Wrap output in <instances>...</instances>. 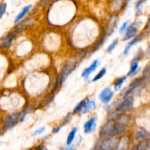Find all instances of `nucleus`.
Segmentation results:
<instances>
[{"label":"nucleus","instance_id":"obj_27","mask_svg":"<svg viewBox=\"0 0 150 150\" xmlns=\"http://www.w3.org/2000/svg\"><path fill=\"white\" fill-rule=\"evenodd\" d=\"M45 130V127H39V128L37 129L35 131H34L33 133H32V136H38V135L39 134H41V133H43L44 131Z\"/></svg>","mask_w":150,"mask_h":150},{"label":"nucleus","instance_id":"obj_20","mask_svg":"<svg viewBox=\"0 0 150 150\" xmlns=\"http://www.w3.org/2000/svg\"><path fill=\"white\" fill-rule=\"evenodd\" d=\"M105 73H106V69H105V67H103V68L101 69V70H100L99 73H98V74H97L95 77H94V79H92V81L93 82L98 81V80H100V79H102V78L105 76Z\"/></svg>","mask_w":150,"mask_h":150},{"label":"nucleus","instance_id":"obj_1","mask_svg":"<svg viewBox=\"0 0 150 150\" xmlns=\"http://www.w3.org/2000/svg\"><path fill=\"white\" fill-rule=\"evenodd\" d=\"M21 119V114L19 112H15L6 116L3 118L2 122L4 127L6 129L13 128L15 125L18 123V120Z\"/></svg>","mask_w":150,"mask_h":150},{"label":"nucleus","instance_id":"obj_16","mask_svg":"<svg viewBox=\"0 0 150 150\" xmlns=\"http://www.w3.org/2000/svg\"><path fill=\"white\" fill-rule=\"evenodd\" d=\"M31 8H32V5H31V4H29V5H27V6H26V7H23V10H22L19 13V14L16 17V18H15V20H14V23H18L19 21L21 20V19L24 17L25 15H26V13H27L30 10Z\"/></svg>","mask_w":150,"mask_h":150},{"label":"nucleus","instance_id":"obj_18","mask_svg":"<svg viewBox=\"0 0 150 150\" xmlns=\"http://www.w3.org/2000/svg\"><path fill=\"white\" fill-rule=\"evenodd\" d=\"M126 79L127 78L125 77V76H122V77L120 78V79H117V80L115 81V83H114V89H115L116 91H119L120 89L122 88V86L123 83H125V81H126Z\"/></svg>","mask_w":150,"mask_h":150},{"label":"nucleus","instance_id":"obj_35","mask_svg":"<svg viewBox=\"0 0 150 150\" xmlns=\"http://www.w3.org/2000/svg\"><path fill=\"white\" fill-rule=\"evenodd\" d=\"M149 26L150 28V17H149Z\"/></svg>","mask_w":150,"mask_h":150},{"label":"nucleus","instance_id":"obj_23","mask_svg":"<svg viewBox=\"0 0 150 150\" xmlns=\"http://www.w3.org/2000/svg\"><path fill=\"white\" fill-rule=\"evenodd\" d=\"M7 10V4L6 3H1L0 4V19L3 17Z\"/></svg>","mask_w":150,"mask_h":150},{"label":"nucleus","instance_id":"obj_25","mask_svg":"<svg viewBox=\"0 0 150 150\" xmlns=\"http://www.w3.org/2000/svg\"><path fill=\"white\" fill-rule=\"evenodd\" d=\"M148 142H143L137 146V150H146L148 147Z\"/></svg>","mask_w":150,"mask_h":150},{"label":"nucleus","instance_id":"obj_29","mask_svg":"<svg viewBox=\"0 0 150 150\" xmlns=\"http://www.w3.org/2000/svg\"><path fill=\"white\" fill-rule=\"evenodd\" d=\"M64 125L62 124V125H60L57 126V127H54V130H53V133H54V134H56V133H58L60 131V130H61V129H62V127Z\"/></svg>","mask_w":150,"mask_h":150},{"label":"nucleus","instance_id":"obj_8","mask_svg":"<svg viewBox=\"0 0 150 150\" xmlns=\"http://www.w3.org/2000/svg\"><path fill=\"white\" fill-rule=\"evenodd\" d=\"M95 128H96V117H95L89 119L83 125V131L86 134L94 132Z\"/></svg>","mask_w":150,"mask_h":150},{"label":"nucleus","instance_id":"obj_5","mask_svg":"<svg viewBox=\"0 0 150 150\" xmlns=\"http://www.w3.org/2000/svg\"><path fill=\"white\" fill-rule=\"evenodd\" d=\"M114 122H108L106 124L104 125L101 128L100 132V136L102 138L111 137V133H112L113 128L114 126Z\"/></svg>","mask_w":150,"mask_h":150},{"label":"nucleus","instance_id":"obj_17","mask_svg":"<svg viewBox=\"0 0 150 150\" xmlns=\"http://www.w3.org/2000/svg\"><path fill=\"white\" fill-rule=\"evenodd\" d=\"M77 127H74V128H73L71 130V131L69 133L68 136H67V146H69V145L72 144V143H73V140H74L75 139V136H76V133H77Z\"/></svg>","mask_w":150,"mask_h":150},{"label":"nucleus","instance_id":"obj_31","mask_svg":"<svg viewBox=\"0 0 150 150\" xmlns=\"http://www.w3.org/2000/svg\"><path fill=\"white\" fill-rule=\"evenodd\" d=\"M35 150H48L46 146H43V145H39V146H36Z\"/></svg>","mask_w":150,"mask_h":150},{"label":"nucleus","instance_id":"obj_6","mask_svg":"<svg viewBox=\"0 0 150 150\" xmlns=\"http://www.w3.org/2000/svg\"><path fill=\"white\" fill-rule=\"evenodd\" d=\"M16 35V32L15 31H13V32L9 33L7 35H6L1 40V42H0V48H4V49H7V48H10Z\"/></svg>","mask_w":150,"mask_h":150},{"label":"nucleus","instance_id":"obj_32","mask_svg":"<svg viewBox=\"0 0 150 150\" xmlns=\"http://www.w3.org/2000/svg\"><path fill=\"white\" fill-rule=\"evenodd\" d=\"M75 147H76L75 145L70 144L69 146H67L66 147H64L62 150H75Z\"/></svg>","mask_w":150,"mask_h":150},{"label":"nucleus","instance_id":"obj_21","mask_svg":"<svg viewBox=\"0 0 150 150\" xmlns=\"http://www.w3.org/2000/svg\"><path fill=\"white\" fill-rule=\"evenodd\" d=\"M120 115H121V114H120V112H118V111L111 113L108 117V122H114L115 120H118L119 117H120Z\"/></svg>","mask_w":150,"mask_h":150},{"label":"nucleus","instance_id":"obj_24","mask_svg":"<svg viewBox=\"0 0 150 150\" xmlns=\"http://www.w3.org/2000/svg\"><path fill=\"white\" fill-rule=\"evenodd\" d=\"M128 25H129V21H125L123 23V24L122 25L121 27H120V30H119V32H120V34H123L124 32H125L126 29H127V28L128 27Z\"/></svg>","mask_w":150,"mask_h":150},{"label":"nucleus","instance_id":"obj_3","mask_svg":"<svg viewBox=\"0 0 150 150\" xmlns=\"http://www.w3.org/2000/svg\"><path fill=\"white\" fill-rule=\"evenodd\" d=\"M76 64H77V62H76V61L69 62L67 64H64V67H63L62 69V71L61 74L59 75L61 83H62L63 82L67 79V78L68 77L69 75L74 70V69L76 68Z\"/></svg>","mask_w":150,"mask_h":150},{"label":"nucleus","instance_id":"obj_28","mask_svg":"<svg viewBox=\"0 0 150 150\" xmlns=\"http://www.w3.org/2000/svg\"><path fill=\"white\" fill-rule=\"evenodd\" d=\"M146 1V0H139V1L137 2L136 4V10L138 12H140L141 10H142V4H144V2Z\"/></svg>","mask_w":150,"mask_h":150},{"label":"nucleus","instance_id":"obj_15","mask_svg":"<svg viewBox=\"0 0 150 150\" xmlns=\"http://www.w3.org/2000/svg\"><path fill=\"white\" fill-rule=\"evenodd\" d=\"M138 71H139V62L137 59H134L132 61L131 64H130V69L127 73V76H133L138 73Z\"/></svg>","mask_w":150,"mask_h":150},{"label":"nucleus","instance_id":"obj_33","mask_svg":"<svg viewBox=\"0 0 150 150\" xmlns=\"http://www.w3.org/2000/svg\"><path fill=\"white\" fill-rule=\"evenodd\" d=\"M147 56H150V45L147 49Z\"/></svg>","mask_w":150,"mask_h":150},{"label":"nucleus","instance_id":"obj_4","mask_svg":"<svg viewBox=\"0 0 150 150\" xmlns=\"http://www.w3.org/2000/svg\"><path fill=\"white\" fill-rule=\"evenodd\" d=\"M139 27V25L137 22L132 23L131 25L128 26V27L127 28V29L125 31V35L123 40L127 41L130 40L131 38H133L136 35V33H137Z\"/></svg>","mask_w":150,"mask_h":150},{"label":"nucleus","instance_id":"obj_12","mask_svg":"<svg viewBox=\"0 0 150 150\" xmlns=\"http://www.w3.org/2000/svg\"><path fill=\"white\" fill-rule=\"evenodd\" d=\"M128 138L127 136H124V137L121 138L118 143L117 144L115 150H126L128 147Z\"/></svg>","mask_w":150,"mask_h":150},{"label":"nucleus","instance_id":"obj_10","mask_svg":"<svg viewBox=\"0 0 150 150\" xmlns=\"http://www.w3.org/2000/svg\"><path fill=\"white\" fill-rule=\"evenodd\" d=\"M98 65H99V61H98V60H95V61L91 64V65L89 66V67L86 68L83 72H82V78H83L86 81L87 80V79H89L91 73H93V72L96 70L97 67H98Z\"/></svg>","mask_w":150,"mask_h":150},{"label":"nucleus","instance_id":"obj_13","mask_svg":"<svg viewBox=\"0 0 150 150\" xmlns=\"http://www.w3.org/2000/svg\"><path fill=\"white\" fill-rule=\"evenodd\" d=\"M142 35H138V36L136 37V38H135L133 40H132L130 42H129L128 44H127V45H126L125 48V50H124L125 55H127V54H129V51H130V48H131L135 44L137 43L138 42L142 40Z\"/></svg>","mask_w":150,"mask_h":150},{"label":"nucleus","instance_id":"obj_14","mask_svg":"<svg viewBox=\"0 0 150 150\" xmlns=\"http://www.w3.org/2000/svg\"><path fill=\"white\" fill-rule=\"evenodd\" d=\"M95 107H96V103H95V102L94 100H88L87 99V101H86V105H85V106L83 107V110L81 111V114H86V113H88L89 111H92V110L95 109Z\"/></svg>","mask_w":150,"mask_h":150},{"label":"nucleus","instance_id":"obj_19","mask_svg":"<svg viewBox=\"0 0 150 150\" xmlns=\"http://www.w3.org/2000/svg\"><path fill=\"white\" fill-rule=\"evenodd\" d=\"M86 101H87V99H84L83 100L81 101V102H79V103L77 104V105L75 107L74 109H73V114H78V113L81 112L83 107H84L85 105H86Z\"/></svg>","mask_w":150,"mask_h":150},{"label":"nucleus","instance_id":"obj_7","mask_svg":"<svg viewBox=\"0 0 150 150\" xmlns=\"http://www.w3.org/2000/svg\"><path fill=\"white\" fill-rule=\"evenodd\" d=\"M113 96H114V92L111 90L110 87H107L105 88L100 92L99 95V98L101 100V102L104 103H108L112 99Z\"/></svg>","mask_w":150,"mask_h":150},{"label":"nucleus","instance_id":"obj_36","mask_svg":"<svg viewBox=\"0 0 150 150\" xmlns=\"http://www.w3.org/2000/svg\"><path fill=\"white\" fill-rule=\"evenodd\" d=\"M0 145H1V143H0Z\"/></svg>","mask_w":150,"mask_h":150},{"label":"nucleus","instance_id":"obj_34","mask_svg":"<svg viewBox=\"0 0 150 150\" xmlns=\"http://www.w3.org/2000/svg\"><path fill=\"white\" fill-rule=\"evenodd\" d=\"M1 133H2V129H1V127H0V136H1Z\"/></svg>","mask_w":150,"mask_h":150},{"label":"nucleus","instance_id":"obj_37","mask_svg":"<svg viewBox=\"0 0 150 150\" xmlns=\"http://www.w3.org/2000/svg\"><path fill=\"white\" fill-rule=\"evenodd\" d=\"M149 146H150V144H149Z\"/></svg>","mask_w":150,"mask_h":150},{"label":"nucleus","instance_id":"obj_9","mask_svg":"<svg viewBox=\"0 0 150 150\" xmlns=\"http://www.w3.org/2000/svg\"><path fill=\"white\" fill-rule=\"evenodd\" d=\"M126 127H127V125L123 123L118 122L114 123V128H113L112 133H111V137H114V136H118L120 135L123 134V133L125 132Z\"/></svg>","mask_w":150,"mask_h":150},{"label":"nucleus","instance_id":"obj_22","mask_svg":"<svg viewBox=\"0 0 150 150\" xmlns=\"http://www.w3.org/2000/svg\"><path fill=\"white\" fill-rule=\"evenodd\" d=\"M118 42H119L118 39H116L115 40L113 41V42H111V44H110L109 46H108V48H107V52L111 53V51H112L113 50L116 48V46H117V44H118Z\"/></svg>","mask_w":150,"mask_h":150},{"label":"nucleus","instance_id":"obj_2","mask_svg":"<svg viewBox=\"0 0 150 150\" xmlns=\"http://www.w3.org/2000/svg\"><path fill=\"white\" fill-rule=\"evenodd\" d=\"M122 102L120 103L117 106V111L118 112H126L131 110L134 104V100L133 97L127 96V98H124Z\"/></svg>","mask_w":150,"mask_h":150},{"label":"nucleus","instance_id":"obj_11","mask_svg":"<svg viewBox=\"0 0 150 150\" xmlns=\"http://www.w3.org/2000/svg\"><path fill=\"white\" fill-rule=\"evenodd\" d=\"M150 133L149 132L145 130L144 128H142V127H140V128L138 129L136 132V134H135V137H136V140L140 141V142L148 139Z\"/></svg>","mask_w":150,"mask_h":150},{"label":"nucleus","instance_id":"obj_26","mask_svg":"<svg viewBox=\"0 0 150 150\" xmlns=\"http://www.w3.org/2000/svg\"><path fill=\"white\" fill-rule=\"evenodd\" d=\"M31 109V107L29 106V107H26V108H25L24 110L23 111V112H22V114L21 115V121H23V120H24L25 117L26 116V114H28V113L29 112V111H30Z\"/></svg>","mask_w":150,"mask_h":150},{"label":"nucleus","instance_id":"obj_30","mask_svg":"<svg viewBox=\"0 0 150 150\" xmlns=\"http://www.w3.org/2000/svg\"><path fill=\"white\" fill-rule=\"evenodd\" d=\"M143 74L144 76H148V75L150 74V64H149V65H147L145 67L144 70L143 72Z\"/></svg>","mask_w":150,"mask_h":150}]
</instances>
